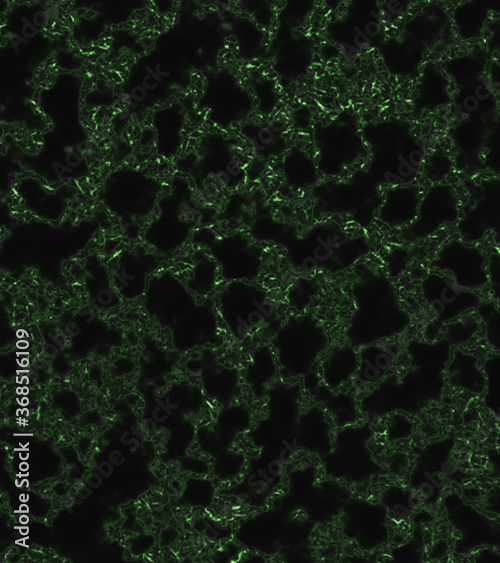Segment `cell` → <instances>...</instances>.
I'll use <instances>...</instances> for the list:
<instances>
[{"label": "cell", "instance_id": "10", "mask_svg": "<svg viewBox=\"0 0 500 563\" xmlns=\"http://www.w3.org/2000/svg\"><path fill=\"white\" fill-rule=\"evenodd\" d=\"M373 436L372 422L368 420L338 429L332 448L319 458L325 476L361 485L386 475L388 469L375 461L368 446Z\"/></svg>", "mask_w": 500, "mask_h": 563}, {"label": "cell", "instance_id": "43", "mask_svg": "<svg viewBox=\"0 0 500 563\" xmlns=\"http://www.w3.org/2000/svg\"><path fill=\"white\" fill-rule=\"evenodd\" d=\"M489 289L493 301L500 300V251L492 252L487 258Z\"/></svg>", "mask_w": 500, "mask_h": 563}, {"label": "cell", "instance_id": "16", "mask_svg": "<svg viewBox=\"0 0 500 563\" xmlns=\"http://www.w3.org/2000/svg\"><path fill=\"white\" fill-rule=\"evenodd\" d=\"M459 219V197L455 188L447 183H435L422 196L416 219L398 231V239L416 244L448 224H457Z\"/></svg>", "mask_w": 500, "mask_h": 563}, {"label": "cell", "instance_id": "13", "mask_svg": "<svg viewBox=\"0 0 500 563\" xmlns=\"http://www.w3.org/2000/svg\"><path fill=\"white\" fill-rule=\"evenodd\" d=\"M288 461L282 455L259 450L258 455L247 460L243 473L235 484L225 489L224 495L237 507L264 508L283 485Z\"/></svg>", "mask_w": 500, "mask_h": 563}, {"label": "cell", "instance_id": "40", "mask_svg": "<svg viewBox=\"0 0 500 563\" xmlns=\"http://www.w3.org/2000/svg\"><path fill=\"white\" fill-rule=\"evenodd\" d=\"M193 528L204 539L211 542H219L230 539L235 530L232 525L223 520L213 518L211 516H200L193 521Z\"/></svg>", "mask_w": 500, "mask_h": 563}, {"label": "cell", "instance_id": "8", "mask_svg": "<svg viewBox=\"0 0 500 563\" xmlns=\"http://www.w3.org/2000/svg\"><path fill=\"white\" fill-rule=\"evenodd\" d=\"M222 327L237 343L278 320V305L269 291L252 281L224 282L213 296Z\"/></svg>", "mask_w": 500, "mask_h": 563}, {"label": "cell", "instance_id": "42", "mask_svg": "<svg viewBox=\"0 0 500 563\" xmlns=\"http://www.w3.org/2000/svg\"><path fill=\"white\" fill-rule=\"evenodd\" d=\"M412 431L413 424L404 415L395 414L388 420L386 436L389 441H397L407 438Z\"/></svg>", "mask_w": 500, "mask_h": 563}, {"label": "cell", "instance_id": "12", "mask_svg": "<svg viewBox=\"0 0 500 563\" xmlns=\"http://www.w3.org/2000/svg\"><path fill=\"white\" fill-rule=\"evenodd\" d=\"M314 137L318 171L329 178H341L367 150L357 121L351 115L338 116L316 129Z\"/></svg>", "mask_w": 500, "mask_h": 563}, {"label": "cell", "instance_id": "54", "mask_svg": "<svg viewBox=\"0 0 500 563\" xmlns=\"http://www.w3.org/2000/svg\"><path fill=\"white\" fill-rule=\"evenodd\" d=\"M19 521H20L22 524H26V523L28 522V517H27V516H21V517L19 518Z\"/></svg>", "mask_w": 500, "mask_h": 563}, {"label": "cell", "instance_id": "24", "mask_svg": "<svg viewBox=\"0 0 500 563\" xmlns=\"http://www.w3.org/2000/svg\"><path fill=\"white\" fill-rule=\"evenodd\" d=\"M352 497L344 482L329 478L315 484L301 509L315 524H327L340 517Z\"/></svg>", "mask_w": 500, "mask_h": 563}, {"label": "cell", "instance_id": "20", "mask_svg": "<svg viewBox=\"0 0 500 563\" xmlns=\"http://www.w3.org/2000/svg\"><path fill=\"white\" fill-rule=\"evenodd\" d=\"M186 366L199 376L204 394L221 407L241 397L242 378L239 370L220 362L214 348H200Z\"/></svg>", "mask_w": 500, "mask_h": 563}, {"label": "cell", "instance_id": "30", "mask_svg": "<svg viewBox=\"0 0 500 563\" xmlns=\"http://www.w3.org/2000/svg\"><path fill=\"white\" fill-rule=\"evenodd\" d=\"M359 366L358 349L349 342L335 344L321 359L319 373L331 390H341L351 382Z\"/></svg>", "mask_w": 500, "mask_h": 563}, {"label": "cell", "instance_id": "2", "mask_svg": "<svg viewBox=\"0 0 500 563\" xmlns=\"http://www.w3.org/2000/svg\"><path fill=\"white\" fill-rule=\"evenodd\" d=\"M350 287L354 309L344 336L359 349L402 334L412 316L403 306L398 289L382 267L359 261L352 268Z\"/></svg>", "mask_w": 500, "mask_h": 563}, {"label": "cell", "instance_id": "55", "mask_svg": "<svg viewBox=\"0 0 500 563\" xmlns=\"http://www.w3.org/2000/svg\"><path fill=\"white\" fill-rule=\"evenodd\" d=\"M26 469H28V465L26 463H22L21 470H26Z\"/></svg>", "mask_w": 500, "mask_h": 563}, {"label": "cell", "instance_id": "45", "mask_svg": "<svg viewBox=\"0 0 500 563\" xmlns=\"http://www.w3.org/2000/svg\"><path fill=\"white\" fill-rule=\"evenodd\" d=\"M485 507L494 513L500 514V488L491 490L486 497Z\"/></svg>", "mask_w": 500, "mask_h": 563}, {"label": "cell", "instance_id": "27", "mask_svg": "<svg viewBox=\"0 0 500 563\" xmlns=\"http://www.w3.org/2000/svg\"><path fill=\"white\" fill-rule=\"evenodd\" d=\"M280 377L279 365L270 344L256 345L243 371L242 381L251 395L264 400L269 387Z\"/></svg>", "mask_w": 500, "mask_h": 563}, {"label": "cell", "instance_id": "35", "mask_svg": "<svg viewBox=\"0 0 500 563\" xmlns=\"http://www.w3.org/2000/svg\"><path fill=\"white\" fill-rule=\"evenodd\" d=\"M379 501L394 514L397 519H405L419 511L424 502L413 489L398 485L388 486L381 494Z\"/></svg>", "mask_w": 500, "mask_h": 563}, {"label": "cell", "instance_id": "1", "mask_svg": "<svg viewBox=\"0 0 500 563\" xmlns=\"http://www.w3.org/2000/svg\"><path fill=\"white\" fill-rule=\"evenodd\" d=\"M148 317L167 329L181 351L222 347L226 338L213 297L198 298L170 269H159L143 296Z\"/></svg>", "mask_w": 500, "mask_h": 563}, {"label": "cell", "instance_id": "19", "mask_svg": "<svg viewBox=\"0 0 500 563\" xmlns=\"http://www.w3.org/2000/svg\"><path fill=\"white\" fill-rule=\"evenodd\" d=\"M420 293L434 320L442 324L475 311L484 300L475 291L456 286L449 274L436 270L423 277Z\"/></svg>", "mask_w": 500, "mask_h": 563}, {"label": "cell", "instance_id": "29", "mask_svg": "<svg viewBox=\"0 0 500 563\" xmlns=\"http://www.w3.org/2000/svg\"><path fill=\"white\" fill-rule=\"evenodd\" d=\"M445 378L450 387L474 395H481L487 387V376L480 366L479 358L459 347L451 350L445 367Z\"/></svg>", "mask_w": 500, "mask_h": 563}, {"label": "cell", "instance_id": "18", "mask_svg": "<svg viewBox=\"0 0 500 563\" xmlns=\"http://www.w3.org/2000/svg\"><path fill=\"white\" fill-rule=\"evenodd\" d=\"M388 509L379 501L351 497L341 515L344 536L362 551H372L389 541Z\"/></svg>", "mask_w": 500, "mask_h": 563}, {"label": "cell", "instance_id": "46", "mask_svg": "<svg viewBox=\"0 0 500 563\" xmlns=\"http://www.w3.org/2000/svg\"><path fill=\"white\" fill-rule=\"evenodd\" d=\"M474 561L477 562H500V553L490 549L483 548L478 551L474 556Z\"/></svg>", "mask_w": 500, "mask_h": 563}, {"label": "cell", "instance_id": "50", "mask_svg": "<svg viewBox=\"0 0 500 563\" xmlns=\"http://www.w3.org/2000/svg\"><path fill=\"white\" fill-rule=\"evenodd\" d=\"M92 488L89 487L87 484H80L75 491V496L78 499L85 500L90 497L92 494Z\"/></svg>", "mask_w": 500, "mask_h": 563}, {"label": "cell", "instance_id": "23", "mask_svg": "<svg viewBox=\"0 0 500 563\" xmlns=\"http://www.w3.org/2000/svg\"><path fill=\"white\" fill-rule=\"evenodd\" d=\"M401 352L400 342L388 340L359 348V366L352 380L354 392L376 386L388 375Z\"/></svg>", "mask_w": 500, "mask_h": 563}, {"label": "cell", "instance_id": "26", "mask_svg": "<svg viewBox=\"0 0 500 563\" xmlns=\"http://www.w3.org/2000/svg\"><path fill=\"white\" fill-rule=\"evenodd\" d=\"M83 285L92 309L111 310L118 307L122 299L112 286L108 266L96 254H90L84 261Z\"/></svg>", "mask_w": 500, "mask_h": 563}, {"label": "cell", "instance_id": "39", "mask_svg": "<svg viewBox=\"0 0 500 563\" xmlns=\"http://www.w3.org/2000/svg\"><path fill=\"white\" fill-rule=\"evenodd\" d=\"M318 292V283L314 276H299L291 284L287 300L298 312H304Z\"/></svg>", "mask_w": 500, "mask_h": 563}, {"label": "cell", "instance_id": "15", "mask_svg": "<svg viewBox=\"0 0 500 563\" xmlns=\"http://www.w3.org/2000/svg\"><path fill=\"white\" fill-rule=\"evenodd\" d=\"M163 258L144 242L125 246L106 262L112 286L122 300L143 297L148 281L159 270Z\"/></svg>", "mask_w": 500, "mask_h": 563}, {"label": "cell", "instance_id": "28", "mask_svg": "<svg viewBox=\"0 0 500 563\" xmlns=\"http://www.w3.org/2000/svg\"><path fill=\"white\" fill-rule=\"evenodd\" d=\"M70 189V188H69ZM64 188H48L40 183L35 187L19 185L18 195L26 209L46 221H57L63 217L69 203L73 198L72 193Z\"/></svg>", "mask_w": 500, "mask_h": 563}, {"label": "cell", "instance_id": "48", "mask_svg": "<svg viewBox=\"0 0 500 563\" xmlns=\"http://www.w3.org/2000/svg\"><path fill=\"white\" fill-rule=\"evenodd\" d=\"M102 478L103 476L98 471L91 472L86 477V484L92 489H96L102 485Z\"/></svg>", "mask_w": 500, "mask_h": 563}, {"label": "cell", "instance_id": "31", "mask_svg": "<svg viewBox=\"0 0 500 563\" xmlns=\"http://www.w3.org/2000/svg\"><path fill=\"white\" fill-rule=\"evenodd\" d=\"M192 248L182 281L196 297H213L222 280L219 266L206 250Z\"/></svg>", "mask_w": 500, "mask_h": 563}, {"label": "cell", "instance_id": "7", "mask_svg": "<svg viewBox=\"0 0 500 563\" xmlns=\"http://www.w3.org/2000/svg\"><path fill=\"white\" fill-rule=\"evenodd\" d=\"M312 212L317 220L330 215H347L362 228L376 219L383 198L382 187L366 169L347 178H330L312 189Z\"/></svg>", "mask_w": 500, "mask_h": 563}, {"label": "cell", "instance_id": "41", "mask_svg": "<svg viewBox=\"0 0 500 563\" xmlns=\"http://www.w3.org/2000/svg\"><path fill=\"white\" fill-rule=\"evenodd\" d=\"M424 164V176L433 184L443 183L451 171V161L445 156L430 155Z\"/></svg>", "mask_w": 500, "mask_h": 563}, {"label": "cell", "instance_id": "49", "mask_svg": "<svg viewBox=\"0 0 500 563\" xmlns=\"http://www.w3.org/2000/svg\"><path fill=\"white\" fill-rule=\"evenodd\" d=\"M148 91L142 86H134L131 90V97L137 102H142L147 98Z\"/></svg>", "mask_w": 500, "mask_h": 563}, {"label": "cell", "instance_id": "14", "mask_svg": "<svg viewBox=\"0 0 500 563\" xmlns=\"http://www.w3.org/2000/svg\"><path fill=\"white\" fill-rule=\"evenodd\" d=\"M467 189L468 199L457 222L460 239L473 244L492 233L494 244L500 246V178L472 182Z\"/></svg>", "mask_w": 500, "mask_h": 563}, {"label": "cell", "instance_id": "25", "mask_svg": "<svg viewBox=\"0 0 500 563\" xmlns=\"http://www.w3.org/2000/svg\"><path fill=\"white\" fill-rule=\"evenodd\" d=\"M332 422L326 411L318 404L302 410L296 429V444L299 452H307L321 458L333 444Z\"/></svg>", "mask_w": 500, "mask_h": 563}, {"label": "cell", "instance_id": "5", "mask_svg": "<svg viewBox=\"0 0 500 563\" xmlns=\"http://www.w3.org/2000/svg\"><path fill=\"white\" fill-rule=\"evenodd\" d=\"M273 328L269 343L276 355L280 378L299 380L319 366L330 339L316 315L291 314Z\"/></svg>", "mask_w": 500, "mask_h": 563}, {"label": "cell", "instance_id": "37", "mask_svg": "<svg viewBox=\"0 0 500 563\" xmlns=\"http://www.w3.org/2000/svg\"><path fill=\"white\" fill-rule=\"evenodd\" d=\"M484 326V334L487 345L500 352V308L493 300H483L475 310Z\"/></svg>", "mask_w": 500, "mask_h": 563}, {"label": "cell", "instance_id": "21", "mask_svg": "<svg viewBox=\"0 0 500 563\" xmlns=\"http://www.w3.org/2000/svg\"><path fill=\"white\" fill-rule=\"evenodd\" d=\"M301 381L309 396L326 411L334 427L340 429L359 422L357 394L329 389L321 379L319 366Z\"/></svg>", "mask_w": 500, "mask_h": 563}, {"label": "cell", "instance_id": "36", "mask_svg": "<svg viewBox=\"0 0 500 563\" xmlns=\"http://www.w3.org/2000/svg\"><path fill=\"white\" fill-rule=\"evenodd\" d=\"M246 463L245 453L231 448L213 457L211 471L220 481L232 482L241 476Z\"/></svg>", "mask_w": 500, "mask_h": 563}, {"label": "cell", "instance_id": "51", "mask_svg": "<svg viewBox=\"0 0 500 563\" xmlns=\"http://www.w3.org/2000/svg\"><path fill=\"white\" fill-rule=\"evenodd\" d=\"M108 458L114 466H121L125 462V457L119 450L111 451Z\"/></svg>", "mask_w": 500, "mask_h": 563}, {"label": "cell", "instance_id": "32", "mask_svg": "<svg viewBox=\"0 0 500 563\" xmlns=\"http://www.w3.org/2000/svg\"><path fill=\"white\" fill-rule=\"evenodd\" d=\"M287 129V119L283 114H277L268 125L244 124L242 133L258 155L269 157L283 151L284 133Z\"/></svg>", "mask_w": 500, "mask_h": 563}, {"label": "cell", "instance_id": "53", "mask_svg": "<svg viewBox=\"0 0 500 563\" xmlns=\"http://www.w3.org/2000/svg\"><path fill=\"white\" fill-rule=\"evenodd\" d=\"M10 43L13 47V49L15 50V52L18 51V46L20 45V43H27L28 40L24 39L22 37H20L18 34H10Z\"/></svg>", "mask_w": 500, "mask_h": 563}, {"label": "cell", "instance_id": "47", "mask_svg": "<svg viewBox=\"0 0 500 563\" xmlns=\"http://www.w3.org/2000/svg\"><path fill=\"white\" fill-rule=\"evenodd\" d=\"M113 464L108 461H102L95 466V470L98 471L103 478H108L113 473Z\"/></svg>", "mask_w": 500, "mask_h": 563}, {"label": "cell", "instance_id": "44", "mask_svg": "<svg viewBox=\"0 0 500 563\" xmlns=\"http://www.w3.org/2000/svg\"><path fill=\"white\" fill-rule=\"evenodd\" d=\"M240 547L241 545L237 541H228L217 549L213 560L223 562L237 560L242 555Z\"/></svg>", "mask_w": 500, "mask_h": 563}, {"label": "cell", "instance_id": "38", "mask_svg": "<svg viewBox=\"0 0 500 563\" xmlns=\"http://www.w3.org/2000/svg\"><path fill=\"white\" fill-rule=\"evenodd\" d=\"M215 492V486L211 480L192 477L187 480L183 499L192 507L208 508L213 504Z\"/></svg>", "mask_w": 500, "mask_h": 563}, {"label": "cell", "instance_id": "6", "mask_svg": "<svg viewBox=\"0 0 500 563\" xmlns=\"http://www.w3.org/2000/svg\"><path fill=\"white\" fill-rule=\"evenodd\" d=\"M303 389L302 381L280 377L269 387L264 398L266 416L247 432L255 447L290 460L299 452L296 429L303 410Z\"/></svg>", "mask_w": 500, "mask_h": 563}, {"label": "cell", "instance_id": "17", "mask_svg": "<svg viewBox=\"0 0 500 563\" xmlns=\"http://www.w3.org/2000/svg\"><path fill=\"white\" fill-rule=\"evenodd\" d=\"M430 269L448 273L456 286L481 290L489 284L487 258L484 252L461 239H450L436 251Z\"/></svg>", "mask_w": 500, "mask_h": 563}, {"label": "cell", "instance_id": "4", "mask_svg": "<svg viewBox=\"0 0 500 563\" xmlns=\"http://www.w3.org/2000/svg\"><path fill=\"white\" fill-rule=\"evenodd\" d=\"M396 121L369 125L361 131L371 161L366 168L375 182L389 188L412 183L425 162L423 143L403 122L396 130Z\"/></svg>", "mask_w": 500, "mask_h": 563}, {"label": "cell", "instance_id": "11", "mask_svg": "<svg viewBox=\"0 0 500 563\" xmlns=\"http://www.w3.org/2000/svg\"><path fill=\"white\" fill-rule=\"evenodd\" d=\"M191 246L206 250L217 262L222 281H252L263 266V248L240 230L222 233L213 227H198L190 239Z\"/></svg>", "mask_w": 500, "mask_h": 563}, {"label": "cell", "instance_id": "3", "mask_svg": "<svg viewBox=\"0 0 500 563\" xmlns=\"http://www.w3.org/2000/svg\"><path fill=\"white\" fill-rule=\"evenodd\" d=\"M285 256L292 270L302 276L338 274L366 257L371 243L363 232L347 230L333 219L318 220L297 233L286 245Z\"/></svg>", "mask_w": 500, "mask_h": 563}, {"label": "cell", "instance_id": "9", "mask_svg": "<svg viewBox=\"0 0 500 563\" xmlns=\"http://www.w3.org/2000/svg\"><path fill=\"white\" fill-rule=\"evenodd\" d=\"M207 204L191 190L189 183L183 194L166 195L143 232L144 243L163 259L172 258L198 227L209 226L205 219Z\"/></svg>", "mask_w": 500, "mask_h": 563}, {"label": "cell", "instance_id": "33", "mask_svg": "<svg viewBox=\"0 0 500 563\" xmlns=\"http://www.w3.org/2000/svg\"><path fill=\"white\" fill-rule=\"evenodd\" d=\"M212 424L224 439L234 444L239 435L252 428V410L246 402L235 401L221 407Z\"/></svg>", "mask_w": 500, "mask_h": 563}, {"label": "cell", "instance_id": "52", "mask_svg": "<svg viewBox=\"0 0 500 563\" xmlns=\"http://www.w3.org/2000/svg\"><path fill=\"white\" fill-rule=\"evenodd\" d=\"M46 21H47V14L44 11H37L33 15V24L37 28L43 27L46 24Z\"/></svg>", "mask_w": 500, "mask_h": 563}, {"label": "cell", "instance_id": "34", "mask_svg": "<svg viewBox=\"0 0 500 563\" xmlns=\"http://www.w3.org/2000/svg\"><path fill=\"white\" fill-rule=\"evenodd\" d=\"M283 176L286 183L294 189H313L319 183L316 161L301 151L286 155Z\"/></svg>", "mask_w": 500, "mask_h": 563}, {"label": "cell", "instance_id": "22", "mask_svg": "<svg viewBox=\"0 0 500 563\" xmlns=\"http://www.w3.org/2000/svg\"><path fill=\"white\" fill-rule=\"evenodd\" d=\"M419 184L409 183L386 188L376 220L390 230H401L417 217L422 199Z\"/></svg>", "mask_w": 500, "mask_h": 563}]
</instances>
